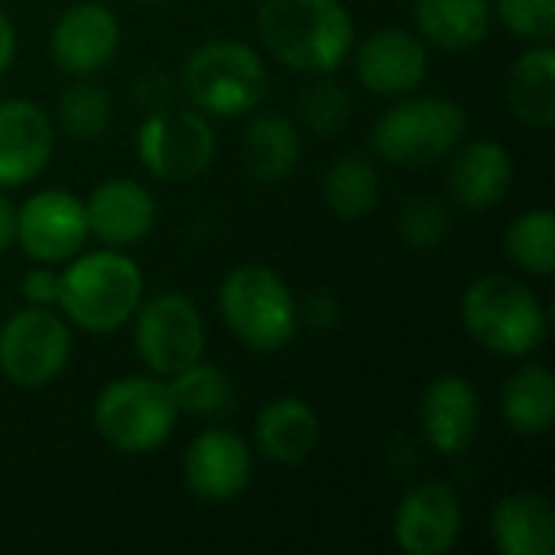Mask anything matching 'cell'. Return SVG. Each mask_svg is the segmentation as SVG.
<instances>
[{
  "mask_svg": "<svg viewBox=\"0 0 555 555\" xmlns=\"http://www.w3.org/2000/svg\"><path fill=\"white\" fill-rule=\"evenodd\" d=\"M55 114H59V127L72 140L91 143V140L107 133V127L114 120V104H111V94L101 85L75 81L72 88L62 91V98L55 104Z\"/></svg>",
  "mask_w": 555,
  "mask_h": 555,
  "instance_id": "29",
  "label": "cell"
},
{
  "mask_svg": "<svg viewBox=\"0 0 555 555\" xmlns=\"http://www.w3.org/2000/svg\"><path fill=\"white\" fill-rule=\"evenodd\" d=\"M137 354L140 361L163 377L179 374L182 367L202 361L205 351V325L192 299L182 293H159L137 306Z\"/></svg>",
  "mask_w": 555,
  "mask_h": 555,
  "instance_id": "9",
  "label": "cell"
},
{
  "mask_svg": "<svg viewBox=\"0 0 555 555\" xmlns=\"http://www.w3.org/2000/svg\"><path fill=\"white\" fill-rule=\"evenodd\" d=\"M468 133V114L449 98H406L371 130V146L384 163L423 169L455 153Z\"/></svg>",
  "mask_w": 555,
  "mask_h": 555,
  "instance_id": "6",
  "label": "cell"
},
{
  "mask_svg": "<svg viewBox=\"0 0 555 555\" xmlns=\"http://www.w3.org/2000/svg\"><path fill=\"white\" fill-rule=\"evenodd\" d=\"M137 3H163V0H137Z\"/></svg>",
  "mask_w": 555,
  "mask_h": 555,
  "instance_id": "37",
  "label": "cell"
},
{
  "mask_svg": "<svg viewBox=\"0 0 555 555\" xmlns=\"http://www.w3.org/2000/svg\"><path fill=\"white\" fill-rule=\"evenodd\" d=\"M20 293L29 306H52L59 299V273L49 270V263H39L36 270H29L20 283Z\"/></svg>",
  "mask_w": 555,
  "mask_h": 555,
  "instance_id": "33",
  "label": "cell"
},
{
  "mask_svg": "<svg viewBox=\"0 0 555 555\" xmlns=\"http://www.w3.org/2000/svg\"><path fill=\"white\" fill-rule=\"evenodd\" d=\"M413 13L426 42L446 52L475 49L491 26V0H413Z\"/></svg>",
  "mask_w": 555,
  "mask_h": 555,
  "instance_id": "23",
  "label": "cell"
},
{
  "mask_svg": "<svg viewBox=\"0 0 555 555\" xmlns=\"http://www.w3.org/2000/svg\"><path fill=\"white\" fill-rule=\"evenodd\" d=\"M400 237L413 250H436L449 231H452V215L439 198H413L406 202L400 215Z\"/></svg>",
  "mask_w": 555,
  "mask_h": 555,
  "instance_id": "31",
  "label": "cell"
},
{
  "mask_svg": "<svg viewBox=\"0 0 555 555\" xmlns=\"http://www.w3.org/2000/svg\"><path fill=\"white\" fill-rule=\"evenodd\" d=\"M55 130L49 114L33 101L0 104V185L33 182L52 156Z\"/></svg>",
  "mask_w": 555,
  "mask_h": 555,
  "instance_id": "16",
  "label": "cell"
},
{
  "mask_svg": "<svg viewBox=\"0 0 555 555\" xmlns=\"http://www.w3.org/2000/svg\"><path fill=\"white\" fill-rule=\"evenodd\" d=\"M514 182V159L494 140H472L455 146V159L449 166V192L452 198L468 208L481 211L498 205Z\"/></svg>",
  "mask_w": 555,
  "mask_h": 555,
  "instance_id": "19",
  "label": "cell"
},
{
  "mask_svg": "<svg viewBox=\"0 0 555 555\" xmlns=\"http://www.w3.org/2000/svg\"><path fill=\"white\" fill-rule=\"evenodd\" d=\"M498 16L514 36L533 46L553 42L555 0H498Z\"/></svg>",
  "mask_w": 555,
  "mask_h": 555,
  "instance_id": "32",
  "label": "cell"
},
{
  "mask_svg": "<svg viewBox=\"0 0 555 555\" xmlns=\"http://www.w3.org/2000/svg\"><path fill=\"white\" fill-rule=\"evenodd\" d=\"M491 537L504 555H553L555 514L550 498L533 491L504 498L491 514Z\"/></svg>",
  "mask_w": 555,
  "mask_h": 555,
  "instance_id": "21",
  "label": "cell"
},
{
  "mask_svg": "<svg viewBox=\"0 0 555 555\" xmlns=\"http://www.w3.org/2000/svg\"><path fill=\"white\" fill-rule=\"evenodd\" d=\"M166 384L172 390L179 413L202 416V420H224L234 410V387L228 374L215 364L195 361L179 374H172Z\"/></svg>",
  "mask_w": 555,
  "mask_h": 555,
  "instance_id": "27",
  "label": "cell"
},
{
  "mask_svg": "<svg viewBox=\"0 0 555 555\" xmlns=\"http://www.w3.org/2000/svg\"><path fill=\"white\" fill-rule=\"evenodd\" d=\"M507 104L527 127H550L555 120V49L540 42L524 52L507 75Z\"/></svg>",
  "mask_w": 555,
  "mask_h": 555,
  "instance_id": "24",
  "label": "cell"
},
{
  "mask_svg": "<svg viewBox=\"0 0 555 555\" xmlns=\"http://www.w3.org/2000/svg\"><path fill=\"white\" fill-rule=\"evenodd\" d=\"M143 296V273L117 247L78 257L59 273V306L85 332H114L133 319Z\"/></svg>",
  "mask_w": 555,
  "mask_h": 555,
  "instance_id": "2",
  "label": "cell"
},
{
  "mask_svg": "<svg viewBox=\"0 0 555 555\" xmlns=\"http://www.w3.org/2000/svg\"><path fill=\"white\" fill-rule=\"evenodd\" d=\"M137 153L150 176L189 182L215 159V130L198 111H150L137 130Z\"/></svg>",
  "mask_w": 555,
  "mask_h": 555,
  "instance_id": "10",
  "label": "cell"
},
{
  "mask_svg": "<svg viewBox=\"0 0 555 555\" xmlns=\"http://www.w3.org/2000/svg\"><path fill=\"white\" fill-rule=\"evenodd\" d=\"M504 250L507 257L537 273V276H550L555 270V218L550 208H533L524 211L511 221L507 234H504Z\"/></svg>",
  "mask_w": 555,
  "mask_h": 555,
  "instance_id": "28",
  "label": "cell"
},
{
  "mask_svg": "<svg viewBox=\"0 0 555 555\" xmlns=\"http://www.w3.org/2000/svg\"><path fill=\"white\" fill-rule=\"evenodd\" d=\"M244 166L257 182H280L299 163L302 143L296 124L283 111H260L244 130Z\"/></svg>",
  "mask_w": 555,
  "mask_h": 555,
  "instance_id": "22",
  "label": "cell"
},
{
  "mask_svg": "<svg viewBox=\"0 0 555 555\" xmlns=\"http://www.w3.org/2000/svg\"><path fill=\"white\" fill-rule=\"evenodd\" d=\"M501 410L517 436H546L555 420V377L546 364H527L504 384Z\"/></svg>",
  "mask_w": 555,
  "mask_h": 555,
  "instance_id": "25",
  "label": "cell"
},
{
  "mask_svg": "<svg viewBox=\"0 0 555 555\" xmlns=\"http://www.w3.org/2000/svg\"><path fill=\"white\" fill-rule=\"evenodd\" d=\"M13 241H16V208L7 195H0V254H7Z\"/></svg>",
  "mask_w": 555,
  "mask_h": 555,
  "instance_id": "35",
  "label": "cell"
},
{
  "mask_svg": "<svg viewBox=\"0 0 555 555\" xmlns=\"http://www.w3.org/2000/svg\"><path fill=\"white\" fill-rule=\"evenodd\" d=\"M322 192H325L328 208L338 218L358 221L367 211H374V205L380 198V176H377L371 159L348 153V156H338L332 163V169L325 172Z\"/></svg>",
  "mask_w": 555,
  "mask_h": 555,
  "instance_id": "26",
  "label": "cell"
},
{
  "mask_svg": "<svg viewBox=\"0 0 555 555\" xmlns=\"http://www.w3.org/2000/svg\"><path fill=\"white\" fill-rule=\"evenodd\" d=\"M462 322L468 335L501 358H524L546 341V312L530 286L488 273L465 289Z\"/></svg>",
  "mask_w": 555,
  "mask_h": 555,
  "instance_id": "3",
  "label": "cell"
},
{
  "mask_svg": "<svg viewBox=\"0 0 555 555\" xmlns=\"http://www.w3.org/2000/svg\"><path fill=\"white\" fill-rule=\"evenodd\" d=\"M358 81L384 98H400L416 91L429 75L426 42L406 29H377L354 52Z\"/></svg>",
  "mask_w": 555,
  "mask_h": 555,
  "instance_id": "15",
  "label": "cell"
},
{
  "mask_svg": "<svg viewBox=\"0 0 555 555\" xmlns=\"http://www.w3.org/2000/svg\"><path fill=\"white\" fill-rule=\"evenodd\" d=\"M72 358L68 325L46 306L13 312L0 328V374L16 387H42L55 380Z\"/></svg>",
  "mask_w": 555,
  "mask_h": 555,
  "instance_id": "8",
  "label": "cell"
},
{
  "mask_svg": "<svg viewBox=\"0 0 555 555\" xmlns=\"http://www.w3.org/2000/svg\"><path fill=\"white\" fill-rule=\"evenodd\" d=\"M218 309L231 335L250 351H280L299 328V312L283 276L263 263L234 267L218 293Z\"/></svg>",
  "mask_w": 555,
  "mask_h": 555,
  "instance_id": "4",
  "label": "cell"
},
{
  "mask_svg": "<svg viewBox=\"0 0 555 555\" xmlns=\"http://www.w3.org/2000/svg\"><path fill=\"white\" fill-rule=\"evenodd\" d=\"M98 436L124 452V455H143L159 449L179 420V406L172 400V390L166 380L156 377H127L107 384L91 410Z\"/></svg>",
  "mask_w": 555,
  "mask_h": 555,
  "instance_id": "7",
  "label": "cell"
},
{
  "mask_svg": "<svg viewBox=\"0 0 555 555\" xmlns=\"http://www.w3.org/2000/svg\"><path fill=\"white\" fill-rule=\"evenodd\" d=\"M13 55H16V29H13L10 16L0 10V75L10 68Z\"/></svg>",
  "mask_w": 555,
  "mask_h": 555,
  "instance_id": "36",
  "label": "cell"
},
{
  "mask_svg": "<svg viewBox=\"0 0 555 555\" xmlns=\"http://www.w3.org/2000/svg\"><path fill=\"white\" fill-rule=\"evenodd\" d=\"M120 49V23L104 3H75L68 7L49 36L52 62L68 75L101 72Z\"/></svg>",
  "mask_w": 555,
  "mask_h": 555,
  "instance_id": "14",
  "label": "cell"
},
{
  "mask_svg": "<svg viewBox=\"0 0 555 555\" xmlns=\"http://www.w3.org/2000/svg\"><path fill=\"white\" fill-rule=\"evenodd\" d=\"M322 426L315 410L299 397H280L267 403L254 423V439L263 459L276 465H299L319 446Z\"/></svg>",
  "mask_w": 555,
  "mask_h": 555,
  "instance_id": "20",
  "label": "cell"
},
{
  "mask_svg": "<svg viewBox=\"0 0 555 555\" xmlns=\"http://www.w3.org/2000/svg\"><path fill=\"white\" fill-rule=\"evenodd\" d=\"M254 475V455L241 436L231 429H205L198 433L182 459L185 488L208 504H224L237 498Z\"/></svg>",
  "mask_w": 555,
  "mask_h": 555,
  "instance_id": "12",
  "label": "cell"
},
{
  "mask_svg": "<svg viewBox=\"0 0 555 555\" xmlns=\"http://www.w3.org/2000/svg\"><path fill=\"white\" fill-rule=\"evenodd\" d=\"M302 319L312 325V328H332L338 322V302L332 293H312L302 306Z\"/></svg>",
  "mask_w": 555,
  "mask_h": 555,
  "instance_id": "34",
  "label": "cell"
},
{
  "mask_svg": "<svg viewBox=\"0 0 555 555\" xmlns=\"http://www.w3.org/2000/svg\"><path fill=\"white\" fill-rule=\"evenodd\" d=\"M257 29L276 62L306 75L335 72L354 42L341 0H263Z\"/></svg>",
  "mask_w": 555,
  "mask_h": 555,
  "instance_id": "1",
  "label": "cell"
},
{
  "mask_svg": "<svg viewBox=\"0 0 555 555\" xmlns=\"http://www.w3.org/2000/svg\"><path fill=\"white\" fill-rule=\"evenodd\" d=\"M182 91L195 111L237 117L263 104L270 91V72L250 46L234 39H215L198 46L185 59Z\"/></svg>",
  "mask_w": 555,
  "mask_h": 555,
  "instance_id": "5",
  "label": "cell"
},
{
  "mask_svg": "<svg viewBox=\"0 0 555 555\" xmlns=\"http://www.w3.org/2000/svg\"><path fill=\"white\" fill-rule=\"evenodd\" d=\"M462 504L459 494L442 481H423L410 488L397 507L393 537L410 555L449 553L462 537Z\"/></svg>",
  "mask_w": 555,
  "mask_h": 555,
  "instance_id": "13",
  "label": "cell"
},
{
  "mask_svg": "<svg viewBox=\"0 0 555 555\" xmlns=\"http://www.w3.org/2000/svg\"><path fill=\"white\" fill-rule=\"evenodd\" d=\"M16 241L36 263H62L88 241L85 202L62 189L36 192L16 211Z\"/></svg>",
  "mask_w": 555,
  "mask_h": 555,
  "instance_id": "11",
  "label": "cell"
},
{
  "mask_svg": "<svg viewBox=\"0 0 555 555\" xmlns=\"http://www.w3.org/2000/svg\"><path fill=\"white\" fill-rule=\"evenodd\" d=\"M299 117L312 133L335 137L351 120V94L345 91V85H338L332 78L312 81L299 94Z\"/></svg>",
  "mask_w": 555,
  "mask_h": 555,
  "instance_id": "30",
  "label": "cell"
},
{
  "mask_svg": "<svg viewBox=\"0 0 555 555\" xmlns=\"http://www.w3.org/2000/svg\"><path fill=\"white\" fill-rule=\"evenodd\" d=\"M478 390L462 374H442L426 387L420 403V423L439 455H462L478 436Z\"/></svg>",
  "mask_w": 555,
  "mask_h": 555,
  "instance_id": "17",
  "label": "cell"
},
{
  "mask_svg": "<svg viewBox=\"0 0 555 555\" xmlns=\"http://www.w3.org/2000/svg\"><path fill=\"white\" fill-rule=\"evenodd\" d=\"M88 234H94L107 247L140 244L156 221L153 195L133 179H107L85 202Z\"/></svg>",
  "mask_w": 555,
  "mask_h": 555,
  "instance_id": "18",
  "label": "cell"
}]
</instances>
